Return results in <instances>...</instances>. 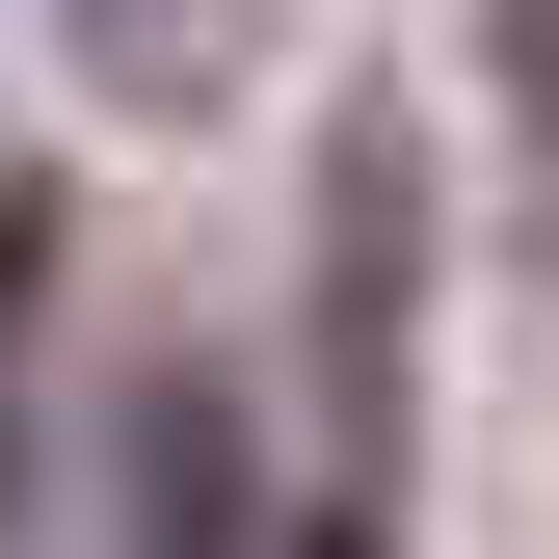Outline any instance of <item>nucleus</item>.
Here are the masks:
<instances>
[{
	"label": "nucleus",
	"instance_id": "3",
	"mask_svg": "<svg viewBox=\"0 0 559 559\" xmlns=\"http://www.w3.org/2000/svg\"><path fill=\"white\" fill-rule=\"evenodd\" d=\"M27 294H53V187H0V507H27Z\"/></svg>",
	"mask_w": 559,
	"mask_h": 559
},
{
	"label": "nucleus",
	"instance_id": "4",
	"mask_svg": "<svg viewBox=\"0 0 559 559\" xmlns=\"http://www.w3.org/2000/svg\"><path fill=\"white\" fill-rule=\"evenodd\" d=\"M507 81H533V133H559V0H507Z\"/></svg>",
	"mask_w": 559,
	"mask_h": 559
},
{
	"label": "nucleus",
	"instance_id": "2",
	"mask_svg": "<svg viewBox=\"0 0 559 559\" xmlns=\"http://www.w3.org/2000/svg\"><path fill=\"white\" fill-rule=\"evenodd\" d=\"M133 559H240V427H214V373H133Z\"/></svg>",
	"mask_w": 559,
	"mask_h": 559
},
{
	"label": "nucleus",
	"instance_id": "1",
	"mask_svg": "<svg viewBox=\"0 0 559 559\" xmlns=\"http://www.w3.org/2000/svg\"><path fill=\"white\" fill-rule=\"evenodd\" d=\"M400 294H427V160L400 107L320 133V427H346V507H400Z\"/></svg>",
	"mask_w": 559,
	"mask_h": 559
}]
</instances>
